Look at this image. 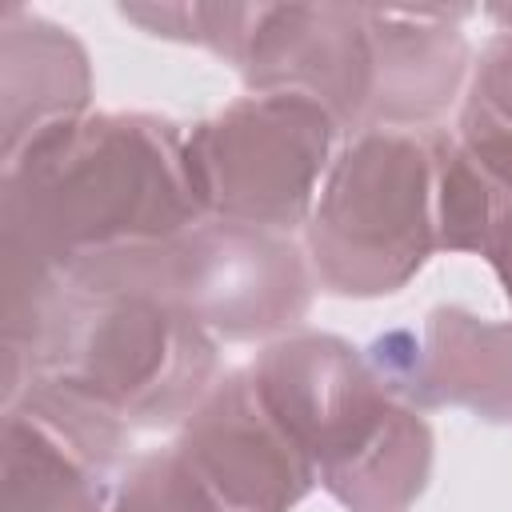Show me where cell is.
I'll return each instance as SVG.
<instances>
[{"label": "cell", "mask_w": 512, "mask_h": 512, "mask_svg": "<svg viewBox=\"0 0 512 512\" xmlns=\"http://www.w3.org/2000/svg\"><path fill=\"white\" fill-rule=\"evenodd\" d=\"M184 136L164 116L96 112L20 148L0 176L4 268L68 276L92 256L200 224Z\"/></svg>", "instance_id": "6da1fadb"}, {"label": "cell", "mask_w": 512, "mask_h": 512, "mask_svg": "<svg viewBox=\"0 0 512 512\" xmlns=\"http://www.w3.org/2000/svg\"><path fill=\"white\" fill-rule=\"evenodd\" d=\"M216 336L140 292L60 280L24 340L4 344V404L48 388L124 432L180 428L216 376Z\"/></svg>", "instance_id": "7a4b0ae2"}, {"label": "cell", "mask_w": 512, "mask_h": 512, "mask_svg": "<svg viewBox=\"0 0 512 512\" xmlns=\"http://www.w3.org/2000/svg\"><path fill=\"white\" fill-rule=\"evenodd\" d=\"M248 368L336 504L408 512L424 496L432 428L376 380L364 348L328 332H288Z\"/></svg>", "instance_id": "3957f363"}, {"label": "cell", "mask_w": 512, "mask_h": 512, "mask_svg": "<svg viewBox=\"0 0 512 512\" xmlns=\"http://www.w3.org/2000/svg\"><path fill=\"white\" fill-rule=\"evenodd\" d=\"M444 128H364L324 172L304 252L332 296H392L440 252Z\"/></svg>", "instance_id": "277c9868"}, {"label": "cell", "mask_w": 512, "mask_h": 512, "mask_svg": "<svg viewBox=\"0 0 512 512\" xmlns=\"http://www.w3.org/2000/svg\"><path fill=\"white\" fill-rule=\"evenodd\" d=\"M64 280L152 296L216 340H280L308 316L316 288L308 252L292 236L224 220H200L180 236L92 256Z\"/></svg>", "instance_id": "5b68a950"}, {"label": "cell", "mask_w": 512, "mask_h": 512, "mask_svg": "<svg viewBox=\"0 0 512 512\" xmlns=\"http://www.w3.org/2000/svg\"><path fill=\"white\" fill-rule=\"evenodd\" d=\"M336 132V120L296 92H256L192 124L184 160L204 220L280 236L308 224Z\"/></svg>", "instance_id": "8992f818"}, {"label": "cell", "mask_w": 512, "mask_h": 512, "mask_svg": "<svg viewBox=\"0 0 512 512\" xmlns=\"http://www.w3.org/2000/svg\"><path fill=\"white\" fill-rule=\"evenodd\" d=\"M204 48L236 64L248 92L316 100L340 132H364L372 112L368 4H212Z\"/></svg>", "instance_id": "52a82bcc"}, {"label": "cell", "mask_w": 512, "mask_h": 512, "mask_svg": "<svg viewBox=\"0 0 512 512\" xmlns=\"http://www.w3.org/2000/svg\"><path fill=\"white\" fill-rule=\"evenodd\" d=\"M164 452L196 512H292L316 484L252 368L224 372Z\"/></svg>", "instance_id": "ba28073f"}, {"label": "cell", "mask_w": 512, "mask_h": 512, "mask_svg": "<svg viewBox=\"0 0 512 512\" xmlns=\"http://www.w3.org/2000/svg\"><path fill=\"white\" fill-rule=\"evenodd\" d=\"M132 432L48 388L4 404V504L0 512H100Z\"/></svg>", "instance_id": "9c48e42d"}, {"label": "cell", "mask_w": 512, "mask_h": 512, "mask_svg": "<svg viewBox=\"0 0 512 512\" xmlns=\"http://www.w3.org/2000/svg\"><path fill=\"white\" fill-rule=\"evenodd\" d=\"M376 380L416 412L464 408L488 424L512 420V324L464 308H432L416 328H392L364 348Z\"/></svg>", "instance_id": "30bf717a"}, {"label": "cell", "mask_w": 512, "mask_h": 512, "mask_svg": "<svg viewBox=\"0 0 512 512\" xmlns=\"http://www.w3.org/2000/svg\"><path fill=\"white\" fill-rule=\"evenodd\" d=\"M472 8H392L368 4L372 28V112L368 128H432L468 88Z\"/></svg>", "instance_id": "8fae6325"}, {"label": "cell", "mask_w": 512, "mask_h": 512, "mask_svg": "<svg viewBox=\"0 0 512 512\" xmlns=\"http://www.w3.org/2000/svg\"><path fill=\"white\" fill-rule=\"evenodd\" d=\"M88 100L92 68L84 44L68 28L8 4L0 16V156L12 160L44 132L88 116Z\"/></svg>", "instance_id": "7c38bea8"}, {"label": "cell", "mask_w": 512, "mask_h": 512, "mask_svg": "<svg viewBox=\"0 0 512 512\" xmlns=\"http://www.w3.org/2000/svg\"><path fill=\"white\" fill-rule=\"evenodd\" d=\"M484 16L496 24V32L468 72L460 116L480 132L512 144V4L488 8Z\"/></svg>", "instance_id": "4fadbf2b"}, {"label": "cell", "mask_w": 512, "mask_h": 512, "mask_svg": "<svg viewBox=\"0 0 512 512\" xmlns=\"http://www.w3.org/2000/svg\"><path fill=\"white\" fill-rule=\"evenodd\" d=\"M100 512H196L168 452L156 448V452H144V456H132L116 484H112V496Z\"/></svg>", "instance_id": "5bb4252c"}, {"label": "cell", "mask_w": 512, "mask_h": 512, "mask_svg": "<svg viewBox=\"0 0 512 512\" xmlns=\"http://www.w3.org/2000/svg\"><path fill=\"white\" fill-rule=\"evenodd\" d=\"M480 256L492 264V272L500 276L504 296L512 304V200L496 204V216H492V228H488V240H484Z\"/></svg>", "instance_id": "9a60e30c"}]
</instances>
